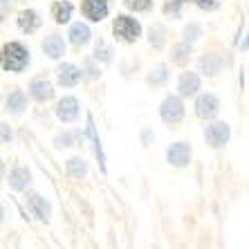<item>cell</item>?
Returning a JSON list of instances; mask_svg holds the SVG:
<instances>
[{"mask_svg": "<svg viewBox=\"0 0 249 249\" xmlns=\"http://www.w3.org/2000/svg\"><path fill=\"white\" fill-rule=\"evenodd\" d=\"M204 36V29H202V25L200 23H189L184 29H182V41H186V43H197L200 38Z\"/></svg>", "mask_w": 249, "mask_h": 249, "instance_id": "cell-27", "label": "cell"}, {"mask_svg": "<svg viewBox=\"0 0 249 249\" xmlns=\"http://www.w3.org/2000/svg\"><path fill=\"white\" fill-rule=\"evenodd\" d=\"M191 54H193V45L186 41H180L175 43L173 47H171V63L173 65H180V68H186L189 65V61H191Z\"/></svg>", "mask_w": 249, "mask_h": 249, "instance_id": "cell-17", "label": "cell"}, {"mask_svg": "<svg viewBox=\"0 0 249 249\" xmlns=\"http://www.w3.org/2000/svg\"><path fill=\"white\" fill-rule=\"evenodd\" d=\"M168 76H171V72H168V65L166 63H157L155 68L151 70V74L146 76V83L153 88H160L164 86V83L168 81Z\"/></svg>", "mask_w": 249, "mask_h": 249, "instance_id": "cell-22", "label": "cell"}, {"mask_svg": "<svg viewBox=\"0 0 249 249\" xmlns=\"http://www.w3.org/2000/svg\"><path fill=\"white\" fill-rule=\"evenodd\" d=\"M81 70H83V81H97L101 76V63L94 61V56L86 58L81 63Z\"/></svg>", "mask_w": 249, "mask_h": 249, "instance_id": "cell-24", "label": "cell"}, {"mask_svg": "<svg viewBox=\"0 0 249 249\" xmlns=\"http://www.w3.org/2000/svg\"><path fill=\"white\" fill-rule=\"evenodd\" d=\"M189 2H193V0H164L162 12H164V16L178 20V18H182V7L189 5Z\"/></svg>", "mask_w": 249, "mask_h": 249, "instance_id": "cell-23", "label": "cell"}, {"mask_svg": "<svg viewBox=\"0 0 249 249\" xmlns=\"http://www.w3.org/2000/svg\"><path fill=\"white\" fill-rule=\"evenodd\" d=\"M144 34V27L130 14H117L112 18V36L119 43H137Z\"/></svg>", "mask_w": 249, "mask_h": 249, "instance_id": "cell-2", "label": "cell"}, {"mask_svg": "<svg viewBox=\"0 0 249 249\" xmlns=\"http://www.w3.org/2000/svg\"><path fill=\"white\" fill-rule=\"evenodd\" d=\"M160 117L164 124H178L184 117V101L180 94H168L160 104Z\"/></svg>", "mask_w": 249, "mask_h": 249, "instance_id": "cell-3", "label": "cell"}, {"mask_svg": "<svg viewBox=\"0 0 249 249\" xmlns=\"http://www.w3.org/2000/svg\"><path fill=\"white\" fill-rule=\"evenodd\" d=\"M200 90H202L200 74L197 72H182L180 79H178V94L182 99H189V97H197Z\"/></svg>", "mask_w": 249, "mask_h": 249, "instance_id": "cell-11", "label": "cell"}, {"mask_svg": "<svg viewBox=\"0 0 249 249\" xmlns=\"http://www.w3.org/2000/svg\"><path fill=\"white\" fill-rule=\"evenodd\" d=\"M29 184H32V173H29V168L16 166L12 173H9V186H12L14 191H25Z\"/></svg>", "mask_w": 249, "mask_h": 249, "instance_id": "cell-19", "label": "cell"}, {"mask_svg": "<svg viewBox=\"0 0 249 249\" xmlns=\"http://www.w3.org/2000/svg\"><path fill=\"white\" fill-rule=\"evenodd\" d=\"M43 47V54H45L47 58H52V61H58V58H63L65 56V38L58 32H50V34L43 38L41 43Z\"/></svg>", "mask_w": 249, "mask_h": 249, "instance_id": "cell-12", "label": "cell"}, {"mask_svg": "<svg viewBox=\"0 0 249 249\" xmlns=\"http://www.w3.org/2000/svg\"><path fill=\"white\" fill-rule=\"evenodd\" d=\"M90 41H92V29H90V25L81 23V20L70 23V27H68V43L70 45L86 47Z\"/></svg>", "mask_w": 249, "mask_h": 249, "instance_id": "cell-13", "label": "cell"}, {"mask_svg": "<svg viewBox=\"0 0 249 249\" xmlns=\"http://www.w3.org/2000/svg\"><path fill=\"white\" fill-rule=\"evenodd\" d=\"M56 81L61 88H76L83 81V70L74 63H61L56 68Z\"/></svg>", "mask_w": 249, "mask_h": 249, "instance_id": "cell-9", "label": "cell"}, {"mask_svg": "<svg viewBox=\"0 0 249 249\" xmlns=\"http://www.w3.org/2000/svg\"><path fill=\"white\" fill-rule=\"evenodd\" d=\"M222 56L218 52H213V50H209V52H204L202 56L197 58V70L202 72L204 76H215L218 72L222 70Z\"/></svg>", "mask_w": 249, "mask_h": 249, "instance_id": "cell-15", "label": "cell"}, {"mask_svg": "<svg viewBox=\"0 0 249 249\" xmlns=\"http://www.w3.org/2000/svg\"><path fill=\"white\" fill-rule=\"evenodd\" d=\"M94 61H99L101 65H108L112 61V47H108L104 43V38H99L97 43H94Z\"/></svg>", "mask_w": 249, "mask_h": 249, "instance_id": "cell-26", "label": "cell"}, {"mask_svg": "<svg viewBox=\"0 0 249 249\" xmlns=\"http://www.w3.org/2000/svg\"><path fill=\"white\" fill-rule=\"evenodd\" d=\"M7 139H12V130L7 128V124H2V142H7Z\"/></svg>", "mask_w": 249, "mask_h": 249, "instance_id": "cell-31", "label": "cell"}, {"mask_svg": "<svg viewBox=\"0 0 249 249\" xmlns=\"http://www.w3.org/2000/svg\"><path fill=\"white\" fill-rule=\"evenodd\" d=\"M65 168H68V173L72 175L74 180H81V178L88 175V164H86V160H81V157H70Z\"/></svg>", "mask_w": 249, "mask_h": 249, "instance_id": "cell-25", "label": "cell"}, {"mask_svg": "<svg viewBox=\"0 0 249 249\" xmlns=\"http://www.w3.org/2000/svg\"><path fill=\"white\" fill-rule=\"evenodd\" d=\"M166 162L175 168H184L191 162V146L186 142H175V144L168 146L166 151Z\"/></svg>", "mask_w": 249, "mask_h": 249, "instance_id": "cell-10", "label": "cell"}, {"mask_svg": "<svg viewBox=\"0 0 249 249\" xmlns=\"http://www.w3.org/2000/svg\"><path fill=\"white\" fill-rule=\"evenodd\" d=\"M0 61H2V70H5V72L20 74V72L29 65V61H32L29 47L20 41L5 43V45H2V54H0Z\"/></svg>", "mask_w": 249, "mask_h": 249, "instance_id": "cell-1", "label": "cell"}, {"mask_svg": "<svg viewBox=\"0 0 249 249\" xmlns=\"http://www.w3.org/2000/svg\"><path fill=\"white\" fill-rule=\"evenodd\" d=\"M168 41V29L164 27L162 23H153L151 29H148V45L153 50H162Z\"/></svg>", "mask_w": 249, "mask_h": 249, "instance_id": "cell-20", "label": "cell"}, {"mask_svg": "<svg viewBox=\"0 0 249 249\" xmlns=\"http://www.w3.org/2000/svg\"><path fill=\"white\" fill-rule=\"evenodd\" d=\"M29 207H32V211H34L41 220H50V213H52V209H50V202H47L43 196H38V193H32L29 196Z\"/></svg>", "mask_w": 249, "mask_h": 249, "instance_id": "cell-21", "label": "cell"}, {"mask_svg": "<svg viewBox=\"0 0 249 249\" xmlns=\"http://www.w3.org/2000/svg\"><path fill=\"white\" fill-rule=\"evenodd\" d=\"M222 0H193V5L197 9H202V12H215L218 7H220Z\"/></svg>", "mask_w": 249, "mask_h": 249, "instance_id": "cell-30", "label": "cell"}, {"mask_svg": "<svg viewBox=\"0 0 249 249\" xmlns=\"http://www.w3.org/2000/svg\"><path fill=\"white\" fill-rule=\"evenodd\" d=\"M5 108L12 112V115H23L25 108H27V94H25L23 90H18V88L12 90L9 97L5 99Z\"/></svg>", "mask_w": 249, "mask_h": 249, "instance_id": "cell-18", "label": "cell"}, {"mask_svg": "<svg viewBox=\"0 0 249 249\" xmlns=\"http://www.w3.org/2000/svg\"><path fill=\"white\" fill-rule=\"evenodd\" d=\"M27 94L34 99L36 104H45L54 97V86L47 76H34L27 86Z\"/></svg>", "mask_w": 249, "mask_h": 249, "instance_id": "cell-8", "label": "cell"}, {"mask_svg": "<svg viewBox=\"0 0 249 249\" xmlns=\"http://www.w3.org/2000/svg\"><path fill=\"white\" fill-rule=\"evenodd\" d=\"M50 14H52L56 25H68L72 20V14H74V5L70 0H56L50 7Z\"/></svg>", "mask_w": 249, "mask_h": 249, "instance_id": "cell-16", "label": "cell"}, {"mask_svg": "<svg viewBox=\"0 0 249 249\" xmlns=\"http://www.w3.org/2000/svg\"><path fill=\"white\" fill-rule=\"evenodd\" d=\"M153 5H155V0H124V7H126L128 12H133V14L151 12Z\"/></svg>", "mask_w": 249, "mask_h": 249, "instance_id": "cell-28", "label": "cell"}, {"mask_svg": "<svg viewBox=\"0 0 249 249\" xmlns=\"http://www.w3.org/2000/svg\"><path fill=\"white\" fill-rule=\"evenodd\" d=\"M193 108H196V115L200 119H215L218 112H220V99L215 97L213 92H200L196 97Z\"/></svg>", "mask_w": 249, "mask_h": 249, "instance_id": "cell-6", "label": "cell"}, {"mask_svg": "<svg viewBox=\"0 0 249 249\" xmlns=\"http://www.w3.org/2000/svg\"><path fill=\"white\" fill-rule=\"evenodd\" d=\"M231 137V128L227 122H211L204 128V142L211 148H222Z\"/></svg>", "mask_w": 249, "mask_h": 249, "instance_id": "cell-5", "label": "cell"}, {"mask_svg": "<svg viewBox=\"0 0 249 249\" xmlns=\"http://www.w3.org/2000/svg\"><path fill=\"white\" fill-rule=\"evenodd\" d=\"M74 139H76V133L65 130V133H61L56 139H54V144H56L58 148H63V146H74Z\"/></svg>", "mask_w": 249, "mask_h": 249, "instance_id": "cell-29", "label": "cell"}, {"mask_svg": "<svg viewBox=\"0 0 249 249\" xmlns=\"http://www.w3.org/2000/svg\"><path fill=\"white\" fill-rule=\"evenodd\" d=\"M16 25H18V29H20L23 34H34V32L41 29L43 18H41V14L36 12V9H23V12H18Z\"/></svg>", "mask_w": 249, "mask_h": 249, "instance_id": "cell-14", "label": "cell"}, {"mask_svg": "<svg viewBox=\"0 0 249 249\" xmlns=\"http://www.w3.org/2000/svg\"><path fill=\"white\" fill-rule=\"evenodd\" d=\"M79 9L88 23H101L110 14V0H81Z\"/></svg>", "mask_w": 249, "mask_h": 249, "instance_id": "cell-4", "label": "cell"}, {"mask_svg": "<svg viewBox=\"0 0 249 249\" xmlns=\"http://www.w3.org/2000/svg\"><path fill=\"white\" fill-rule=\"evenodd\" d=\"M54 112H56L58 122L63 124H72L79 119V112H81V106H79V99L72 97V94H68V97L58 99L56 101V108H54Z\"/></svg>", "mask_w": 249, "mask_h": 249, "instance_id": "cell-7", "label": "cell"}]
</instances>
